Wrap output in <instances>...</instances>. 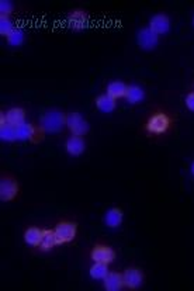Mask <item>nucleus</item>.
<instances>
[{"label":"nucleus","instance_id":"nucleus-13","mask_svg":"<svg viewBox=\"0 0 194 291\" xmlns=\"http://www.w3.org/2000/svg\"><path fill=\"white\" fill-rule=\"evenodd\" d=\"M124 276L121 273H109L104 279V287L107 291H118L123 289Z\"/></svg>","mask_w":194,"mask_h":291},{"label":"nucleus","instance_id":"nucleus-8","mask_svg":"<svg viewBox=\"0 0 194 291\" xmlns=\"http://www.w3.org/2000/svg\"><path fill=\"white\" fill-rule=\"evenodd\" d=\"M124 276V284L128 287V289H137L141 286V283L143 280V274L142 271L137 267H128L127 270L123 273Z\"/></svg>","mask_w":194,"mask_h":291},{"label":"nucleus","instance_id":"nucleus-16","mask_svg":"<svg viewBox=\"0 0 194 291\" xmlns=\"http://www.w3.org/2000/svg\"><path fill=\"white\" fill-rule=\"evenodd\" d=\"M127 89H128V86L123 83V82H111L109 86H107V94L112 97L114 100H117V99H121V97H125V94H127Z\"/></svg>","mask_w":194,"mask_h":291},{"label":"nucleus","instance_id":"nucleus-28","mask_svg":"<svg viewBox=\"0 0 194 291\" xmlns=\"http://www.w3.org/2000/svg\"><path fill=\"white\" fill-rule=\"evenodd\" d=\"M193 23H194V20H193Z\"/></svg>","mask_w":194,"mask_h":291},{"label":"nucleus","instance_id":"nucleus-24","mask_svg":"<svg viewBox=\"0 0 194 291\" xmlns=\"http://www.w3.org/2000/svg\"><path fill=\"white\" fill-rule=\"evenodd\" d=\"M7 41H9V44L13 45V47H19L23 44V41H24V32L21 30H16L11 32L10 35L7 37Z\"/></svg>","mask_w":194,"mask_h":291},{"label":"nucleus","instance_id":"nucleus-20","mask_svg":"<svg viewBox=\"0 0 194 291\" xmlns=\"http://www.w3.org/2000/svg\"><path fill=\"white\" fill-rule=\"evenodd\" d=\"M42 238V230L40 228H28L24 233V239L30 246H40Z\"/></svg>","mask_w":194,"mask_h":291},{"label":"nucleus","instance_id":"nucleus-27","mask_svg":"<svg viewBox=\"0 0 194 291\" xmlns=\"http://www.w3.org/2000/svg\"><path fill=\"white\" fill-rule=\"evenodd\" d=\"M192 172H193V175H194V162H193V165H192Z\"/></svg>","mask_w":194,"mask_h":291},{"label":"nucleus","instance_id":"nucleus-12","mask_svg":"<svg viewBox=\"0 0 194 291\" xmlns=\"http://www.w3.org/2000/svg\"><path fill=\"white\" fill-rule=\"evenodd\" d=\"M69 26H71L73 30H84L87 26H89V19L87 16L84 14V11L82 10H75L69 16Z\"/></svg>","mask_w":194,"mask_h":291},{"label":"nucleus","instance_id":"nucleus-26","mask_svg":"<svg viewBox=\"0 0 194 291\" xmlns=\"http://www.w3.org/2000/svg\"><path fill=\"white\" fill-rule=\"evenodd\" d=\"M186 106H187L189 110L194 111V91L193 93H190V94L186 97Z\"/></svg>","mask_w":194,"mask_h":291},{"label":"nucleus","instance_id":"nucleus-5","mask_svg":"<svg viewBox=\"0 0 194 291\" xmlns=\"http://www.w3.org/2000/svg\"><path fill=\"white\" fill-rule=\"evenodd\" d=\"M19 193V184L11 177H3L0 181V199L1 201H10L16 199Z\"/></svg>","mask_w":194,"mask_h":291},{"label":"nucleus","instance_id":"nucleus-2","mask_svg":"<svg viewBox=\"0 0 194 291\" xmlns=\"http://www.w3.org/2000/svg\"><path fill=\"white\" fill-rule=\"evenodd\" d=\"M54 231H55L56 238H58V245L68 243V242L75 239L76 231H78V224L71 221H62L59 224H56Z\"/></svg>","mask_w":194,"mask_h":291},{"label":"nucleus","instance_id":"nucleus-6","mask_svg":"<svg viewBox=\"0 0 194 291\" xmlns=\"http://www.w3.org/2000/svg\"><path fill=\"white\" fill-rule=\"evenodd\" d=\"M92 259L94 262H99V263L110 264L115 259V252L107 245H96L92 252Z\"/></svg>","mask_w":194,"mask_h":291},{"label":"nucleus","instance_id":"nucleus-3","mask_svg":"<svg viewBox=\"0 0 194 291\" xmlns=\"http://www.w3.org/2000/svg\"><path fill=\"white\" fill-rule=\"evenodd\" d=\"M66 127L71 130L73 135L82 137L89 131V122L79 113H71L69 116H66Z\"/></svg>","mask_w":194,"mask_h":291},{"label":"nucleus","instance_id":"nucleus-23","mask_svg":"<svg viewBox=\"0 0 194 291\" xmlns=\"http://www.w3.org/2000/svg\"><path fill=\"white\" fill-rule=\"evenodd\" d=\"M14 30H16V29H14V26H13L10 19L6 17V16H1V17H0V34L4 35V37H9Z\"/></svg>","mask_w":194,"mask_h":291},{"label":"nucleus","instance_id":"nucleus-22","mask_svg":"<svg viewBox=\"0 0 194 291\" xmlns=\"http://www.w3.org/2000/svg\"><path fill=\"white\" fill-rule=\"evenodd\" d=\"M0 138L4 141H14L17 140V134H16V127H13L10 124L4 122L0 124Z\"/></svg>","mask_w":194,"mask_h":291},{"label":"nucleus","instance_id":"nucleus-17","mask_svg":"<svg viewBox=\"0 0 194 291\" xmlns=\"http://www.w3.org/2000/svg\"><path fill=\"white\" fill-rule=\"evenodd\" d=\"M16 134H17V140L32 141L34 140V137L37 135V130H35L34 125L24 122L23 125L16 127Z\"/></svg>","mask_w":194,"mask_h":291},{"label":"nucleus","instance_id":"nucleus-11","mask_svg":"<svg viewBox=\"0 0 194 291\" xmlns=\"http://www.w3.org/2000/svg\"><path fill=\"white\" fill-rule=\"evenodd\" d=\"M4 121L7 124H10L13 127H19V125H23L26 122V111L20 109V107H16V109H10L4 114Z\"/></svg>","mask_w":194,"mask_h":291},{"label":"nucleus","instance_id":"nucleus-10","mask_svg":"<svg viewBox=\"0 0 194 291\" xmlns=\"http://www.w3.org/2000/svg\"><path fill=\"white\" fill-rule=\"evenodd\" d=\"M84 148H86V144H84L82 137H79V135H73L66 141V151L68 153H71L72 156L82 155L84 152Z\"/></svg>","mask_w":194,"mask_h":291},{"label":"nucleus","instance_id":"nucleus-7","mask_svg":"<svg viewBox=\"0 0 194 291\" xmlns=\"http://www.w3.org/2000/svg\"><path fill=\"white\" fill-rule=\"evenodd\" d=\"M158 37L149 27L148 29H142L138 32V44L142 50H153L158 45Z\"/></svg>","mask_w":194,"mask_h":291},{"label":"nucleus","instance_id":"nucleus-25","mask_svg":"<svg viewBox=\"0 0 194 291\" xmlns=\"http://www.w3.org/2000/svg\"><path fill=\"white\" fill-rule=\"evenodd\" d=\"M11 11H13V4H11L10 1L1 0L0 1V13H1V16H6L7 17V14H10Z\"/></svg>","mask_w":194,"mask_h":291},{"label":"nucleus","instance_id":"nucleus-14","mask_svg":"<svg viewBox=\"0 0 194 291\" xmlns=\"http://www.w3.org/2000/svg\"><path fill=\"white\" fill-rule=\"evenodd\" d=\"M58 245V238H56V233L55 231H51V230H42V238L41 243H40V249L44 252L51 251L54 246Z\"/></svg>","mask_w":194,"mask_h":291},{"label":"nucleus","instance_id":"nucleus-1","mask_svg":"<svg viewBox=\"0 0 194 291\" xmlns=\"http://www.w3.org/2000/svg\"><path fill=\"white\" fill-rule=\"evenodd\" d=\"M40 124H41V128L45 132L55 134V132L62 131V128L66 125V117L63 116V113L58 110L47 111L41 117Z\"/></svg>","mask_w":194,"mask_h":291},{"label":"nucleus","instance_id":"nucleus-18","mask_svg":"<svg viewBox=\"0 0 194 291\" xmlns=\"http://www.w3.org/2000/svg\"><path fill=\"white\" fill-rule=\"evenodd\" d=\"M96 106L103 113H111L115 109V100L109 94H102L96 99Z\"/></svg>","mask_w":194,"mask_h":291},{"label":"nucleus","instance_id":"nucleus-21","mask_svg":"<svg viewBox=\"0 0 194 291\" xmlns=\"http://www.w3.org/2000/svg\"><path fill=\"white\" fill-rule=\"evenodd\" d=\"M107 266H109V264H106V263H99V262H96L92 267H90V276H92L93 279H96V280H104V279L107 277V274L110 273Z\"/></svg>","mask_w":194,"mask_h":291},{"label":"nucleus","instance_id":"nucleus-15","mask_svg":"<svg viewBox=\"0 0 194 291\" xmlns=\"http://www.w3.org/2000/svg\"><path fill=\"white\" fill-rule=\"evenodd\" d=\"M104 221H106V225L109 228H118L123 222V211L120 208H111L106 212V217H104Z\"/></svg>","mask_w":194,"mask_h":291},{"label":"nucleus","instance_id":"nucleus-9","mask_svg":"<svg viewBox=\"0 0 194 291\" xmlns=\"http://www.w3.org/2000/svg\"><path fill=\"white\" fill-rule=\"evenodd\" d=\"M149 29L156 34V35H162L166 34L169 29H170V20L167 16L165 14H156L153 16L152 20L149 23Z\"/></svg>","mask_w":194,"mask_h":291},{"label":"nucleus","instance_id":"nucleus-19","mask_svg":"<svg viewBox=\"0 0 194 291\" xmlns=\"http://www.w3.org/2000/svg\"><path fill=\"white\" fill-rule=\"evenodd\" d=\"M125 97H127V100L130 101L131 104H137V103H141V101L143 100L145 93H143V90L139 86L131 85V86H128V89H127Z\"/></svg>","mask_w":194,"mask_h":291},{"label":"nucleus","instance_id":"nucleus-4","mask_svg":"<svg viewBox=\"0 0 194 291\" xmlns=\"http://www.w3.org/2000/svg\"><path fill=\"white\" fill-rule=\"evenodd\" d=\"M169 125H170V118L165 113H156L148 121L146 130L151 134H164L169 130Z\"/></svg>","mask_w":194,"mask_h":291}]
</instances>
